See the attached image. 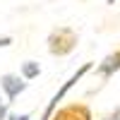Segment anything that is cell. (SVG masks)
<instances>
[{
    "label": "cell",
    "instance_id": "cell-3",
    "mask_svg": "<svg viewBox=\"0 0 120 120\" xmlns=\"http://www.w3.org/2000/svg\"><path fill=\"white\" fill-rule=\"evenodd\" d=\"M0 84H3V89L7 91L10 98H15L19 91H24V89H26V84H24L19 77H15V75H5L3 79H0Z\"/></svg>",
    "mask_w": 120,
    "mask_h": 120
},
{
    "label": "cell",
    "instance_id": "cell-8",
    "mask_svg": "<svg viewBox=\"0 0 120 120\" xmlns=\"http://www.w3.org/2000/svg\"><path fill=\"white\" fill-rule=\"evenodd\" d=\"M0 113H3V106H0Z\"/></svg>",
    "mask_w": 120,
    "mask_h": 120
},
{
    "label": "cell",
    "instance_id": "cell-6",
    "mask_svg": "<svg viewBox=\"0 0 120 120\" xmlns=\"http://www.w3.org/2000/svg\"><path fill=\"white\" fill-rule=\"evenodd\" d=\"M103 120H120V108H118V111H113L111 115H106Z\"/></svg>",
    "mask_w": 120,
    "mask_h": 120
},
{
    "label": "cell",
    "instance_id": "cell-1",
    "mask_svg": "<svg viewBox=\"0 0 120 120\" xmlns=\"http://www.w3.org/2000/svg\"><path fill=\"white\" fill-rule=\"evenodd\" d=\"M77 43V36L75 31H70V29H58V31L51 34V38H48V48H51L53 55H65L75 48Z\"/></svg>",
    "mask_w": 120,
    "mask_h": 120
},
{
    "label": "cell",
    "instance_id": "cell-4",
    "mask_svg": "<svg viewBox=\"0 0 120 120\" xmlns=\"http://www.w3.org/2000/svg\"><path fill=\"white\" fill-rule=\"evenodd\" d=\"M118 67H120V51H118L115 55H108L98 70H101V75H111L113 70H118Z\"/></svg>",
    "mask_w": 120,
    "mask_h": 120
},
{
    "label": "cell",
    "instance_id": "cell-2",
    "mask_svg": "<svg viewBox=\"0 0 120 120\" xmlns=\"http://www.w3.org/2000/svg\"><path fill=\"white\" fill-rule=\"evenodd\" d=\"M53 120H91V113L86 106H67L63 111H58Z\"/></svg>",
    "mask_w": 120,
    "mask_h": 120
},
{
    "label": "cell",
    "instance_id": "cell-5",
    "mask_svg": "<svg viewBox=\"0 0 120 120\" xmlns=\"http://www.w3.org/2000/svg\"><path fill=\"white\" fill-rule=\"evenodd\" d=\"M24 75H26V77L38 75V67H36V65H24Z\"/></svg>",
    "mask_w": 120,
    "mask_h": 120
},
{
    "label": "cell",
    "instance_id": "cell-7",
    "mask_svg": "<svg viewBox=\"0 0 120 120\" xmlns=\"http://www.w3.org/2000/svg\"><path fill=\"white\" fill-rule=\"evenodd\" d=\"M0 46H10V38H0Z\"/></svg>",
    "mask_w": 120,
    "mask_h": 120
}]
</instances>
